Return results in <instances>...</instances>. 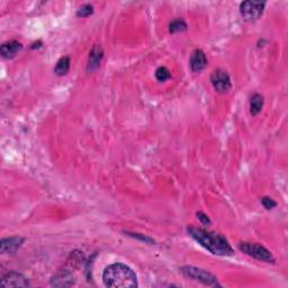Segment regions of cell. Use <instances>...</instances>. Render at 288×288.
<instances>
[{
  "label": "cell",
  "mask_w": 288,
  "mask_h": 288,
  "mask_svg": "<svg viewBox=\"0 0 288 288\" xmlns=\"http://www.w3.org/2000/svg\"><path fill=\"white\" fill-rule=\"evenodd\" d=\"M188 234L198 242L200 246L216 256H233L234 251L224 236L214 232H209L204 229L194 227L187 228Z\"/></svg>",
  "instance_id": "6da1fadb"
},
{
  "label": "cell",
  "mask_w": 288,
  "mask_h": 288,
  "mask_svg": "<svg viewBox=\"0 0 288 288\" xmlns=\"http://www.w3.org/2000/svg\"><path fill=\"white\" fill-rule=\"evenodd\" d=\"M103 282L106 287L132 288L137 287L136 273L124 264H113L105 268Z\"/></svg>",
  "instance_id": "7a4b0ae2"
},
{
  "label": "cell",
  "mask_w": 288,
  "mask_h": 288,
  "mask_svg": "<svg viewBox=\"0 0 288 288\" xmlns=\"http://www.w3.org/2000/svg\"><path fill=\"white\" fill-rule=\"evenodd\" d=\"M180 271H181L182 275H184L185 277H187V278L196 280V282L202 283L206 286H211V287L221 286L217 282L216 277L212 275L211 272L204 270V269L192 267V266H187V267H182L180 269Z\"/></svg>",
  "instance_id": "3957f363"
},
{
  "label": "cell",
  "mask_w": 288,
  "mask_h": 288,
  "mask_svg": "<svg viewBox=\"0 0 288 288\" xmlns=\"http://www.w3.org/2000/svg\"><path fill=\"white\" fill-rule=\"evenodd\" d=\"M239 249L244 252L248 256L257 259L259 261L264 262H273L275 258H273L272 253L268 249H266L265 247L260 246L258 243H251V242H242L239 244Z\"/></svg>",
  "instance_id": "277c9868"
},
{
  "label": "cell",
  "mask_w": 288,
  "mask_h": 288,
  "mask_svg": "<svg viewBox=\"0 0 288 288\" xmlns=\"http://www.w3.org/2000/svg\"><path fill=\"white\" fill-rule=\"evenodd\" d=\"M266 2L265 1H252V0H248L243 1L240 5V13L242 17L248 21L257 20L261 17L264 14Z\"/></svg>",
  "instance_id": "5b68a950"
},
{
  "label": "cell",
  "mask_w": 288,
  "mask_h": 288,
  "mask_svg": "<svg viewBox=\"0 0 288 288\" xmlns=\"http://www.w3.org/2000/svg\"><path fill=\"white\" fill-rule=\"evenodd\" d=\"M211 82H212L214 89L221 94L228 93L232 88L231 78L228 72L222 69H216L213 71L212 76H211Z\"/></svg>",
  "instance_id": "8992f818"
},
{
  "label": "cell",
  "mask_w": 288,
  "mask_h": 288,
  "mask_svg": "<svg viewBox=\"0 0 288 288\" xmlns=\"http://www.w3.org/2000/svg\"><path fill=\"white\" fill-rule=\"evenodd\" d=\"M1 286L3 287H28L30 282L26 277L19 272L10 271L6 273L1 279Z\"/></svg>",
  "instance_id": "52a82bcc"
},
{
  "label": "cell",
  "mask_w": 288,
  "mask_h": 288,
  "mask_svg": "<svg viewBox=\"0 0 288 288\" xmlns=\"http://www.w3.org/2000/svg\"><path fill=\"white\" fill-rule=\"evenodd\" d=\"M189 64H191V69L192 72H200L207 67V59L205 53L202 50H195L192 53L191 60H189Z\"/></svg>",
  "instance_id": "ba28073f"
},
{
  "label": "cell",
  "mask_w": 288,
  "mask_h": 288,
  "mask_svg": "<svg viewBox=\"0 0 288 288\" xmlns=\"http://www.w3.org/2000/svg\"><path fill=\"white\" fill-rule=\"evenodd\" d=\"M24 243V239L20 236H12V238L2 239L0 242V250L1 253H15L16 251Z\"/></svg>",
  "instance_id": "9c48e42d"
},
{
  "label": "cell",
  "mask_w": 288,
  "mask_h": 288,
  "mask_svg": "<svg viewBox=\"0 0 288 288\" xmlns=\"http://www.w3.org/2000/svg\"><path fill=\"white\" fill-rule=\"evenodd\" d=\"M21 49H23L21 43L18 41H9L3 43L1 45V47H0V53H1L2 58H5V59H13Z\"/></svg>",
  "instance_id": "30bf717a"
},
{
  "label": "cell",
  "mask_w": 288,
  "mask_h": 288,
  "mask_svg": "<svg viewBox=\"0 0 288 288\" xmlns=\"http://www.w3.org/2000/svg\"><path fill=\"white\" fill-rule=\"evenodd\" d=\"M104 58V51L101 49L100 45H95L93 49H91L89 53V60H88V71H93L95 69L99 67L101 60Z\"/></svg>",
  "instance_id": "8fae6325"
},
{
  "label": "cell",
  "mask_w": 288,
  "mask_h": 288,
  "mask_svg": "<svg viewBox=\"0 0 288 288\" xmlns=\"http://www.w3.org/2000/svg\"><path fill=\"white\" fill-rule=\"evenodd\" d=\"M74 284H75V279L69 271L58 273V275L54 276L53 279L51 280V285L57 286V287H68V286H72Z\"/></svg>",
  "instance_id": "7c38bea8"
},
{
  "label": "cell",
  "mask_w": 288,
  "mask_h": 288,
  "mask_svg": "<svg viewBox=\"0 0 288 288\" xmlns=\"http://www.w3.org/2000/svg\"><path fill=\"white\" fill-rule=\"evenodd\" d=\"M264 107V97L260 94H254L250 98V113L253 116L258 115Z\"/></svg>",
  "instance_id": "4fadbf2b"
},
{
  "label": "cell",
  "mask_w": 288,
  "mask_h": 288,
  "mask_svg": "<svg viewBox=\"0 0 288 288\" xmlns=\"http://www.w3.org/2000/svg\"><path fill=\"white\" fill-rule=\"evenodd\" d=\"M70 58L69 57H63L61 58V59L58 61V63L56 65V68H54V72L58 76H64L67 75L69 70H70Z\"/></svg>",
  "instance_id": "5bb4252c"
},
{
  "label": "cell",
  "mask_w": 288,
  "mask_h": 288,
  "mask_svg": "<svg viewBox=\"0 0 288 288\" xmlns=\"http://www.w3.org/2000/svg\"><path fill=\"white\" fill-rule=\"evenodd\" d=\"M187 30V24L184 19H174L169 25V32L170 33H177Z\"/></svg>",
  "instance_id": "9a60e30c"
},
{
  "label": "cell",
  "mask_w": 288,
  "mask_h": 288,
  "mask_svg": "<svg viewBox=\"0 0 288 288\" xmlns=\"http://www.w3.org/2000/svg\"><path fill=\"white\" fill-rule=\"evenodd\" d=\"M155 78L159 81L165 82L171 78V74L166 67H160L155 70Z\"/></svg>",
  "instance_id": "2e32d148"
},
{
  "label": "cell",
  "mask_w": 288,
  "mask_h": 288,
  "mask_svg": "<svg viewBox=\"0 0 288 288\" xmlns=\"http://www.w3.org/2000/svg\"><path fill=\"white\" fill-rule=\"evenodd\" d=\"M93 13H94V7L89 5V3H86V5L81 6L78 9V12H77V16L85 18V17L93 15Z\"/></svg>",
  "instance_id": "e0dca14e"
},
{
  "label": "cell",
  "mask_w": 288,
  "mask_h": 288,
  "mask_svg": "<svg viewBox=\"0 0 288 288\" xmlns=\"http://www.w3.org/2000/svg\"><path fill=\"white\" fill-rule=\"evenodd\" d=\"M261 204H262V206H264L266 210H272L277 206V202H275V200H273L270 197H262L261 198Z\"/></svg>",
  "instance_id": "ac0fdd59"
},
{
  "label": "cell",
  "mask_w": 288,
  "mask_h": 288,
  "mask_svg": "<svg viewBox=\"0 0 288 288\" xmlns=\"http://www.w3.org/2000/svg\"><path fill=\"white\" fill-rule=\"evenodd\" d=\"M197 218L198 220L202 222V223L204 224V225H209V224H211V220L209 218V216H207L206 214H204L203 212H198L197 213Z\"/></svg>",
  "instance_id": "d6986e66"
},
{
  "label": "cell",
  "mask_w": 288,
  "mask_h": 288,
  "mask_svg": "<svg viewBox=\"0 0 288 288\" xmlns=\"http://www.w3.org/2000/svg\"><path fill=\"white\" fill-rule=\"evenodd\" d=\"M127 234L133 236V238H137V239H141L142 241H145L150 244H153L154 243V241H152V240L150 238H147V236H142V235H138V234H134V233H127Z\"/></svg>",
  "instance_id": "ffe728a7"
}]
</instances>
